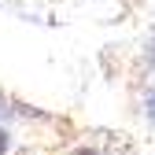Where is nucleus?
<instances>
[{
    "instance_id": "nucleus-2",
    "label": "nucleus",
    "mask_w": 155,
    "mask_h": 155,
    "mask_svg": "<svg viewBox=\"0 0 155 155\" xmlns=\"http://www.w3.org/2000/svg\"><path fill=\"white\" fill-rule=\"evenodd\" d=\"M148 114H151V118H155V92L148 96Z\"/></svg>"
},
{
    "instance_id": "nucleus-1",
    "label": "nucleus",
    "mask_w": 155,
    "mask_h": 155,
    "mask_svg": "<svg viewBox=\"0 0 155 155\" xmlns=\"http://www.w3.org/2000/svg\"><path fill=\"white\" fill-rule=\"evenodd\" d=\"M8 144H11V137H8V129H0V155L8 151Z\"/></svg>"
}]
</instances>
